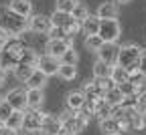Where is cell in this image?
Instances as JSON below:
<instances>
[{"mask_svg": "<svg viewBox=\"0 0 146 135\" xmlns=\"http://www.w3.org/2000/svg\"><path fill=\"white\" fill-rule=\"evenodd\" d=\"M0 28L6 30L10 36H18V34H23V32L29 30V18L18 16L8 6L0 4Z\"/></svg>", "mask_w": 146, "mask_h": 135, "instance_id": "obj_1", "label": "cell"}, {"mask_svg": "<svg viewBox=\"0 0 146 135\" xmlns=\"http://www.w3.org/2000/svg\"><path fill=\"white\" fill-rule=\"evenodd\" d=\"M27 47L18 41H10L4 48H0V69H4L6 73L16 69L21 65V54Z\"/></svg>", "mask_w": 146, "mask_h": 135, "instance_id": "obj_2", "label": "cell"}, {"mask_svg": "<svg viewBox=\"0 0 146 135\" xmlns=\"http://www.w3.org/2000/svg\"><path fill=\"white\" fill-rule=\"evenodd\" d=\"M59 119H61V125H63V131H65V133L77 135L79 131L85 129V125H87V121H89V113H87L85 109H81V111H77V113L67 111V113L61 115Z\"/></svg>", "mask_w": 146, "mask_h": 135, "instance_id": "obj_3", "label": "cell"}, {"mask_svg": "<svg viewBox=\"0 0 146 135\" xmlns=\"http://www.w3.org/2000/svg\"><path fill=\"white\" fill-rule=\"evenodd\" d=\"M140 56H142V48L138 45H124L120 47V52H118V67L126 69L128 73L130 71H136L138 69V63H140Z\"/></svg>", "mask_w": 146, "mask_h": 135, "instance_id": "obj_4", "label": "cell"}, {"mask_svg": "<svg viewBox=\"0 0 146 135\" xmlns=\"http://www.w3.org/2000/svg\"><path fill=\"white\" fill-rule=\"evenodd\" d=\"M100 38L104 43H116L120 38V24L116 18H112V20H102L100 22Z\"/></svg>", "mask_w": 146, "mask_h": 135, "instance_id": "obj_5", "label": "cell"}, {"mask_svg": "<svg viewBox=\"0 0 146 135\" xmlns=\"http://www.w3.org/2000/svg\"><path fill=\"white\" fill-rule=\"evenodd\" d=\"M59 67H61V61L55 59L51 54H39V61H36V71H41L45 77H51V75H57L59 73Z\"/></svg>", "mask_w": 146, "mask_h": 135, "instance_id": "obj_6", "label": "cell"}, {"mask_svg": "<svg viewBox=\"0 0 146 135\" xmlns=\"http://www.w3.org/2000/svg\"><path fill=\"white\" fill-rule=\"evenodd\" d=\"M71 48V38H49L47 43V54L61 61V56Z\"/></svg>", "mask_w": 146, "mask_h": 135, "instance_id": "obj_7", "label": "cell"}, {"mask_svg": "<svg viewBox=\"0 0 146 135\" xmlns=\"http://www.w3.org/2000/svg\"><path fill=\"white\" fill-rule=\"evenodd\" d=\"M53 24H51V16H45V14H35L29 18V30L31 32H36V34H47L51 32Z\"/></svg>", "mask_w": 146, "mask_h": 135, "instance_id": "obj_8", "label": "cell"}, {"mask_svg": "<svg viewBox=\"0 0 146 135\" xmlns=\"http://www.w3.org/2000/svg\"><path fill=\"white\" fill-rule=\"evenodd\" d=\"M4 101L12 107V111H25L27 109V89H12V91H8Z\"/></svg>", "mask_w": 146, "mask_h": 135, "instance_id": "obj_9", "label": "cell"}, {"mask_svg": "<svg viewBox=\"0 0 146 135\" xmlns=\"http://www.w3.org/2000/svg\"><path fill=\"white\" fill-rule=\"evenodd\" d=\"M43 117H45V113H41V111H25V119H23V129L25 131H31V133H35V131H41V127H43Z\"/></svg>", "mask_w": 146, "mask_h": 135, "instance_id": "obj_10", "label": "cell"}, {"mask_svg": "<svg viewBox=\"0 0 146 135\" xmlns=\"http://www.w3.org/2000/svg\"><path fill=\"white\" fill-rule=\"evenodd\" d=\"M118 52H120V47H118L116 43H104V47L98 50V56H100L98 61H104V63H108V65L116 67V63H118Z\"/></svg>", "mask_w": 146, "mask_h": 135, "instance_id": "obj_11", "label": "cell"}, {"mask_svg": "<svg viewBox=\"0 0 146 135\" xmlns=\"http://www.w3.org/2000/svg\"><path fill=\"white\" fill-rule=\"evenodd\" d=\"M61 131H63L61 119L57 117V115L45 113V117H43V127H41V133H45V135H59Z\"/></svg>", "mask_w": 146, "mask_h": 135, "instance_id": "obj_12", "label": "cell"}, {"mask_svg": "<svg viewBox=\"0 0 146 135\" xmlns=\"http://www.w3.org/2000/svg\"><path fill=\"white\" fill-rule=\"evenodd\" d=\"M83 97H85V103H89V105H100L102 101H104V91H100L98 87H96V83L94 81H89V83H85V87H83Z\"/></svg>", "mask_w": 146, "mask_h": 135, "instance_id": "obj_13", "label": "cell"}, {"mask_svg": "<svg viewBox=\"0 0 146 135\" xmlns=\"http://www.w3.org/2000/svg\"><path fill=\"white\" fill-rule=\"evenodd\" d=\"M8 8L12 12H16L18 16H23V18H31L33 16V4H31V0H10Z\"/></svg>", "mask_w": 146, "mask_h": 135, "instance_id": "obj_14", "label": "cell"}, {"mask_svg": "<svg viewBox=\"0 0 146 135\" xmlns=\"http://www.w3.org/2000/svg\"><path fill=\"white\" fill-rule=\"evenodd\" d=\"M45 101V93L39 89H27V107L33 111H39Z\"/></svg>", "mask_w": 146, "mask_h": 135, "instance_id": "obj_15", "label": "cell"}, {"mask_svg": "<svg viewBox=\"0 0 146 135\" xmlns=\"http://www.w3.org/2000/svg\"><path fill=\"white\" fill-rule=\"evenodd\" d=\"M85 107V97H83V93L81 91H71L67 95V109L73 111V113H77Z\"/></svg>", "mask_w": 146, "mask_h": 135, "instance_id": "obj_16", "label": "cell"}, {"mask_svg": "<svg viewBox=\"0 0 146 135\" xmlns=\"http://www.w3.org/2000/svg\"><path fill=\"white\" fill-rule=\"evenodd\" d=\"M96 16L100 18V20H112V18L118 16V4L116 2H104V4H100Z\"/></svg>", "mask_w": 146, "mask_h": 135, "instance_id": "obj_17", "label": "cell"}, {"mask_svg": "<svg viewBox=\"0 0 146 135\" xmlns=\"http://www.w3.org/2000/svg\"><path fill=\"white\" fill-rule=\"evenodd\" d=\"M100 129H102V133H106V135H116V133H122V131H124L122 125H120V121H118L116 117H110V119L100 121Z\"/></svg>", "mask_w": 146, "mask_h": 135, "instance_id": "obj_18", "label": "cell"}, {"mask_svg": "<svg viewBox=\"0 0 146 135\" xmlns=\"http://www.w3.org/2000/svg\"><path fill=\"white\" fill-rule=\"evenodd\" d=\"M124 99H126V97L120 93V89H118V87H114V89H110V91H106V93H104V101H106L110 107H114V109H116V107H120V105L124 103Z\"/></svg>", "mask_w": 146, "mask_h": 135, "instance_id": "obj_19", "label": "cell"}, {"mask_svg": "<svg viewBox=\"0 0 146 135\" xmlns=\"http://www.w3.org/2000/svg\"><path fill=\"white\" fill-rule=\"evenodd\" d=\"M100 22H102V20H100L98 16H91V14H89L85 20L81 22V30H83L87 36H96V34L100 32Z\"/></svg>", "mask_w": 146, "mask_h": 135, "instance_id": "obj_20", "label": "cell"}, {"mask_svg": "<svg viewBox=\"0 0 146 135\" xmlns=\"http://www.w3.org/2000/svg\"><path fill=\"white\" fill-rule=\"evenodd\" d=\"M45 85H47V77L41 71L35 69V73L29 77V81H27V89H39V91H43Z\"/></svg>", "mask_w": 146, "mask_h": 135, "instance_id": "obj_21", "label": "cell"}, {"mask_svg": "<svg viewBox=\"0 0 146 135\" xmlns=\"http://www.w3.org/2000/svg\"><path fill=\"white\" fill-rule=\"evenodd\" d=\"M112 65H108V63H104V61H96V65H94V77L96 79H110L112 77Z\"/></svg>", "mask_w": 146, "mask_h": 135, "instance_id": "obj_22", "label": "cell"}, {"mask_svg": "<svg viewBox=\"0 0 146 135\" xmlns=\"http://www.w3.org/2000/svg\"><path fill=\"white\" fill-rule=\"evenodd\" d=\"M23 119H25V111H12V115L4 123V127H8L12 131H18V129H23Z\"/></svg>", "mask_w": 146, "mask_h": 135, "instance_id": "obj_23", "label": "cell"}, {"mask_svg": "<svg viewBox=\"0 0 146 135\" xmlns=\"http://www.w3.org/2000/svg\"><path fill=\"white\" fill-rule=\"evenodd\" d=\"M94 115H98V117H100V121H104V119H110V117H114V107H110L106 101H102L100 105H96V111H94Z\"/></svg>", "mask_w": 146, "mask_h": 135, "instance_id": "obj_24", "label": "cell"}, {"mask_svg": "<svg viewBox=\"0 0 146 135\" xmlns=\"http://www.w3.org/2000/svg\"><path fill=\"white\" fill-rule=\"evenodd\" d=\"M128 77H130V75H128V71L116 65V67L112 69V77H110V79H112V81H114V85L118 87V85H122V83H126V81H128Z\"/></svg>", "mask_w": 146, "mask_h": 135, "instance_id": "obj_25", "label": "cell"}, {"mask_svg": "<svg viewBox=\"0 0 146 135\" xmlns=\"http://www.w3.org/2000/svg\"><path fill=\"white\" fill-rule=\"evenodd\" d=\"M35 73V67H29V65H18L16 69H14V77L18 81H23V83H27L29 81V77Z\"/></svg>", "mask_w": 146, "mask_h": 135, "instance_id": "obj_26", "label": "cell"}, {"mask_svg": "<svg viewBox=\"0 0 146 135\" xmlns=\"http://www.w3.org/2000/svg\"><path fill=\"white\" fill-rule=\"evenodd\" d=\"M57 75L61 77L63 81H73L77 77V67H73V65H61Z\"/></svg>", "mask_w": 146, "mask_h": 135, "instance_id": "obj_27", "label": "cell"}, {"mask_svg": "<svg viewBox=\"0 0 146 135\" xmlns=\"http://www.w3.org/2000/svg\"><path fill=\"white\" fill-rule=\"evenodd\" d=\"M85 48L87 50H91V52H98L102 47H104V41L100 38V34H96V36H85Z\"/></svg>", "mask_w": 146, "mask_h": 135, "instance_id": "obj_28", "label": "cell"}, {"mask_svg": "<svg viewBox=\"0 0 146 135\" xmlns=\"http://www.w3.org/2000/svg\"><path fill=\"white\" fill-rule=\"evenodd\" d=\"M77 61H79V54H77V50L73 48V47L61 56V65H73V67H77Z\"/></svg>", "mask_w": 146, "mask_h": 135, "instance_id": "obj_29", "label": "cell"}, {"mask_svg": "<svg viewBox=\"0 0 146 135\" xmlns=\"http://www.w3.org/2000/svg\"><path fill=\"white\" fill-rule=\"evenodd\" d=\"M71 16H73V18H75V20H77V22H83V20H85V18L89 16V10H87V6H85V4H81V2H77V6H75V8H73V12H71Z\"/></svg>", "mask_w": 146, "mask_h": 135, "instance_id": "obj_30", "label": "cell"}, {"mask_svg": "<svg viewBox=\"0 0 146 135\" xmlns=\"http://www.w3.org/2000/svg\"><path fill=\"white\" fill-rule=\"evenodd\" d=\"M57 12H65V14H71L73 8L77 6V0H57Z\"/></svg>", "mask_w": 146, "mask_h": 135, "instance_id": "obj_31", "label": "cell"}, {"mask_svg": "<svg viewBox=\"0 0 146 135\" xmlns=\"http://www.w3.org/2000/svg\"><path fill=\"white\" fill-rule=\"evenodd\" d=\"M118 89H120V93L124 95L126 99H128V97H138V95H136V87H134L130 81H126V83L118 85Z\"/></svg>", "mask_w": 146, "mask_h": 135, "instance_id": "obj_32", "label": "cell"}, {"mask_svg": "<svg viewBox=\"0 0 146 135\" xmlns=\"http://www.w3.org/2000/svg\"><path fill=\"white\" fill-rule=\"evenodd\" d=\"M94 83H96V87L100 89V91H110V89H114L116 85H114V81L112 79H94Z\"/></svg>", "mask_w": 146, "mask_h": 135, "instance_id": "obj_33", "label": "cell"}, {"mask_svg": "<svg viewBox=\"0 0 146 135\" xmlns=\"http://www.w3.org/2000/svg\"><path fill=\"white\" fill-rule=\"evenodd\" d=\"M12 115V107L6 103V101H2V105H0V121L2 123H6V119Z\"/></svg>", "mask_w": 146, "mask_h": 135, "instance_id": "obj_34", "label": "cell"}, {"mask_svg": "<svg viewBox=\"0 0 146 135\" xmlns=\"http://www.w3.org/2000/svg\"><path fill=\"white\" fill-rule=\"evenodd\" d=\"M136 109L140 113H146V93L138 95V99H136Z\"/></svg>", "mask_w": 146, "mask_h": 135, "instance_id": "obj_35", "label": "cell"}, {"mask_svg": "<svg viewBox=\"0 0 146 135\" xmlns=\"http://www.w3.org/2000/svg\"><path fill=\"white\" fill-rule=\"evenodd\" d=\"M8 43H10V34H8L6 30H2V28H0V48H4Z\"/></svg>", "mask_w": 146, "mask_h": 135, "instance_id": "obj_36", "label": "cell"}, {"mask_svg": "<svg viewBox=\"0 0 146 135\" xmlns=\"http://www.w3.org/2000/svg\"><path fill=\"white\" fill-rule=\"evenodd\" d=\"M138 71L146 77V50H142V56H140V63H138Z\"/></svg>", "mask_w": 146, "mask_h": 135, "instance_id": "obj_37", "label": "cell"}, {"mask_svg": "<svg viewBox=\"0 0 146 135\" xmlns=\"http://www.w3.org/2000/svg\"><path fill=\"white\" fill-rule=\"evenodd\" d=\"M0 135H18V131H12V129H8V127H2Z\"/></svg>", "mask_w": 146, "mask_h": 135, "instance_id": "obj_38", "label": "cell"}, {"mask_svg": "<svg viewBox=\"0 0 146 135\" xmlns=\"http://www.w3.org/2000/svg\"><path fill=\"white\" fill-rule=\"evenodd\" d=\"M6 83V71L4 69H0V87H2Z\"/></svg>", "mask_w": 146, "mask_h": 135, "instance_id": "obj_39", "label": "cell"}, {"mask_svg": "<svg viewBox=\"0 0 146 135\" xmlns=\"http://www.w3.org/2000/svg\"><path fill=\"white\" fill-rule=\"evenodd\" d=\"M112 2H116V4H128L130 0H112Z\"/></svg>", "mask_w": 146, "mask_h": 135, "instance_id": "obj_40", "label": "cell"}, {"mask_svg": "<svg viewBox=\"0 0 146 135\" xmlns=\"http://www.w3.org/2000/svg\"><path fill=\"white\" fill-rule=\"evenodd\" d=\"M2 127H4V123H2V121H0V131H2Z\"/></svg>", "mask_w": 146, "mask_h": 135, "instance_id": "obj_41", "label": "cell"}, {"mask_svg": "<svg viewBox=\"0 0 146 135\" xmlns=\"http://www.w3.org/2000/svg\"><path fill=\"white\" fill-rule=\"evenodd\" d=\"M2 101H4V97H0V105H2Z\"/></svg>", "mask_w": 146, "mask_h": 135, "instance_id": "obj_42", "label": "cell"}, {"mask_svg": "<svg viewBox=\"0 0 146 135\" xmlns=\"http://www.w3.org/2000/svg\"><path fill=\"white\" fill-rule=\"evenodd\" d=\"M116 135H124V133H116Z\"/></svg>", "mask_w": 146, "mask_h": 135, "instance_id": "obj_43", "label": "cell"}]
</instances>
